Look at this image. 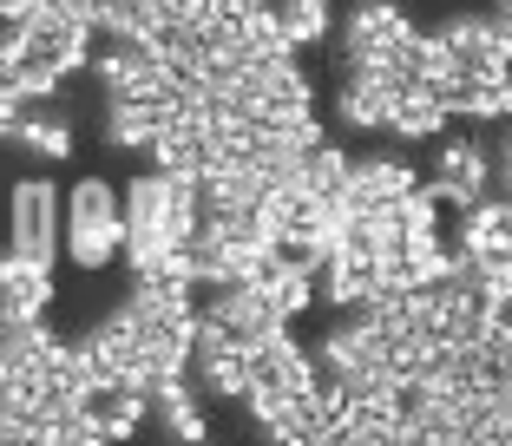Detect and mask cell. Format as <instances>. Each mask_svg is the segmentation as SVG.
Returning <instances> with one entry per match:
<instances>
[{"label": "cell", "instance_id": "30bf717a", "mask_svg": "<svg viewBox=\"0 0 512 446\" xmlns=\"http://www.w3.org/2000/svg\"><path fill=\"white\" fill-rule=\"evenodd\" d=\"M53 309V269L0 256V322H46Z\"/></svg>", "mask_w": 512, "mask_h": 446}, {"label": "cell", "instance_id": "8fae6325", "mask_svg": "<svg viewBox=\"0 0 512 446\" xmlns=\"http://www.w3.org/2000/svg\"><path fill=\"white\" fill-rule=\"evenodd\" d=\"M270 33L302 60L309 46H322L335 33V7L329 0H270Z\"/></svg>", "mask_w": 512, "mask_h": 446}, {"label": "cell", "instance_id": "52a82bcc", "mask_svg": "<svg viewBox=\"0 0 512 446\" xmlns=\"http://www.w3.org/2000/svg\"><path fill=\"white\" fill-rule=\"evenodd\" d=\"M73 414L86 420L99 440H132L138 427H145V387H132V381H86L79 387V401H73Z\"/></svg>", "mask_w": 512, "mask_h": 446}, {"label": "cell", "instance_id": "277c9868", "mask_svg": "<svg viewBox=\"0 0 512 446\" xmlns=\"http://www.w3.org/2000/svg\"><path fill=\"white\" fill-rule=\"evenodd\" d=\"M7 256L33 269L60 263V184L53 178H20L7 197Z\"/></svg>", "mask_w": 512, "mask_h": 446}, {"label": "cell", "instance_id": "6da1fadb", "mask_svg": "<svg viewBox=\"0 0 512 446\" xmlns=\"http://www.w3.org/2000/svg\"><path fill=\"white\" fill-rule=\"evenodd\" d=\"M197 223V191L191 178L145 171L119 197V256L132 276H178V250Z\"/></svg>", "mask_w": 512, "mask_h": 446}, {"label": "cell", "instance_id": "3957f363", "mask_svg": "<svg viewBox=\"0 0 512 446\" xmlns=\"http://www.w3.org/2000/svg\"><path fill=\"white\" fill-rule=\"evenodd\" d=\"M453 263L480 276L486 289H512V197H480L473 210H460L453 230Z\"/></svg>", "mask_w": 512, "mask_h": 446}, {"label": "cell", "instance_id": "8992f818", "mask_svg": "<svg viewBox=\"0 0 512 446\" xmlns=\"http://www.w3.org/2000/svg\"><path fill=\"white\" fill-rule=\"evenodd\" d=\"M421 191V171L394 151H375V158H348V184H342V210H388L401 197Z\"/></svg>", "mask_w": 512, "mask_h": 446}, {"label": "cell", "instance_id": "7c38bea8", "mask_svg": "<svg viewBox=\"0 0 512 446\" xmlns=\"http://www.w3.org/2000/svg\"><path fill=\"white\" fill-rule=\"evenodd\" d=\"M7 145L33 151V158H73V125L53 112V105H20L14 112V132H7Z\"/></svg>", "mask_w": 512, "mask_h": 446}, {"label": "cell", "instance_id": "4fadbf2b", "mask_svg": "<svg viewBox=\"0 0 512 446\" xmlns=\"http://www.w3.org/2000/svg\"><path fill=\"white\" fill-rule=\"evenodd\" d=\"M0 256H7V197H0Z\"/></svg>", "mask_w": 512, "mask_h": 446}, {"label": "cell", "instance_id": "5b68a950", "mask_svg": "<svg viewBox=\"0 0 512 446\" xmlns=\"http://www.w3.org/2000/svg\"><path fill=\"white\" fill-rule=\"evenodd\" d=\"M421 191L440 210H473L480 197H493V158H486L480 138H453L434 151V171L421 178Z\"/></svg>", "mask_w": 512, "mask_h": 446}, {"label": "cell", "instance_id": "ba28073f", "mask_svg": "<svg viewBox=\"0 0 512 446\" xmlns=\"http://www.w3.org/2000/svg\"><path fill=\"white\" fill-rule=\"evenodd\" d=\"M401 99H407V86L388 79V73H342V86H335V112H342V125H355V132H388Z\"/></svg>", "mask_w": 512, "mask_h": 446}, {"label": "cell", "instance_id": "7a4b0ae2", "mask_svg": "<svg viewBox=\"0 0 512 446\" xmlns=\"http://www.w3.org/2000/svg\"><path fill=\"white\" fill-rule=\"evenodd\" d=\"M66 256H73L86 276H99V269L119 263V184L99 178V171H86V178L73 184V197H66Z\"/></svg>", "mask_w": 512, "mask_h": 446}, {"label": "cell", "instance_id": "9c48e42d", "mask_svg": "<svg viewBox=\"0 0 512 446\" xmlns=\"http://www.w3.org/2000/svg\"><path fill=\"white\" fill-rule=\"evenodd\" d=\"M145 420H158V433H165L171 446H204V440H211L204 401H197V387L184 381V374H171V381H158L145 394Z\"/></svg>", "mask_w": 512, "mask_h": 446}]
</instances>
